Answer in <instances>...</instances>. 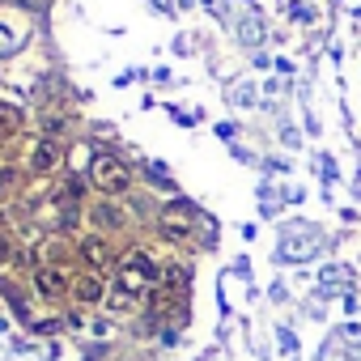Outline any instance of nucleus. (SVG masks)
I'll return each mask as SVG.
<instances>
[{
  "label": "nucleus",
  "mask_w": 361,
  "mask_h": 361,
  "mask_svg": "<svg viewBox=\"0 0 361 361\" xmlns=\"http://www.w3.org/2000/svg\"><path fill=\"white\" fill-rule=\"evenodd\" d=\"M192 221H196V209H192L188 200L166 204V209H161V217H157V226H161V234H166V238H188Z\"/></svg>",
  "instance_id": "nucleus-3"
},
{
  "label": "nucleus",
  "mask_w": 361,
  "mask_h": 361,
  "mask_svg": "<svg viewBox=\"0 0 361 361\" xmlns=\"http://www.w3.org/2000/svg\"><path fill=\"white\" fill-rule=\"evenodd\" d=\"M60 166V145L47 136V140H39V149H35V157H30V170H39V174H51Z\"/></svg>",
  "instance_id": "nucleus-4"
},
{
  "label": "nucleus",
  "mask_w": 361,
  "mask_h": 361,
  "mask_svg": "<svg viewBox=\"0 0 361 361\" xmlns=\"http://www.w3.org/2000/svg\"><path fill=\"white\" fill-rule=\"evenodd\" d=\"M13 47H18V39H9V30H0V56L13 51Z\"/></svg>",
  "instance_id": "nucleus-12"
},
{
  "label": "nucleus",
  "mask_w": 361,
  "mask_h": 361,
  "mask_svg": "<svg viewBox=\"0 0 361 361\" xmlns=\"http://www.w3.org/2000/svg\"><path fill=\"white\" fill-rule=\"evenodd\" d=\"M9 255H13V243H9V238H5V234H0V264H5V259H9Z\"/></svg>",
  "instance_id": "nucleus-13"
},
{
  "label": "nucleus",
  "mask_w": 361,
  "mask_h": 361,
  "mask_svg": "<svg viewBox=\"0 0 361 361\" xmlns=\"http://www.w3.org/2000/svg\"><path fill=\"white\" fill-rule=\"evenodd\" d=\"M35 285H39V289L47 293V298L64 293V276H60V272H47V268H43V272H35Z\"/></svg>",
  "instance_id": "nucleus-7"
},
{
  "label": "nucleus",
  "mask_w": 361,
  "mask_h": 361,
  "mask_svg": "<svg viewBox=\"0 0 361 361\" xmlns=\"http://www.w3.org/2000/svg\"><path fill=\"white\" fill-rule=\"evenodd\" d=\"M13 188H18V170H13V166H5V170H0V200H9V196H13Z\"/></svg>",
  "instance_id": "nucleus-9"
},
{
  "label": "nucleus",
  "mask_w": 361,
  "mask_h": 361,
  "mask_svg": "<svg viewBox=\"0 0 361 361\" xmlns=\"http://www.w3.org/2000/svg\"><path fill=\"white\" fill-rule=\"evenodd\" d=\"M94 183H98L106 196L123 192V188H128V166H123L119 157H111V153H98V157H94Z\"/></svg>",
  "instance_id": "nucleus-2"
},
{
  "label": "nucleus",
  "mask_w": 361,
  "mask_h": 361,
  "mask_svg": "<svg viewBox=\"0 0 361 361\" xmlns=\"http://www.w3.org/2000/svg\"><path fill=\"white\" fill-rule=\"evenodd\" d=\"M81 255H85V264H94V268H106V264H111V247H106L102 238H81Z\"/></svg>",
  "instance_id": "nucleus-5"
},
{
  "label": "nucleus",
  "mask_w": 361,
  "mask_h": 361,
  "mask_svg": "<svg viewBox=\"0 0 361 361\" xmlns=\"http://www.w3.org/2000/svg\"><path fill=\"white\" fill-rule=\"evenodd\" d=\"M153 281H161V272L149 264V255H145V251H132V255H128V264H123V272H119V289L140 293V289H149Z\"/></svg>",
  "instance_id": "nucleus-1"
},
{
  "label": "nucleus",
  "mask_w": 361,
  "mask_h": 361,
  "mask_svg": "<svg viewBox=\"0 0 361 361\" xmlns=\"http://www.w3.org/2000/svg\"><path fill=\"white\" fill-rule=\"evenodd\" d=\"M161 289H166V293H183V289H188V268H183V264H170V268L161 272Z\"/></svg>",
  "instance_id": "nucleus-6"
},
{
  "label": "nucleus",
  "mask_w": 361,
  "mask_h": 361,
  "mask_svg": "<svg viewBox=\"0 0 361 361\" xmlns=\"http://www.w3.org/2000/svg\"><path fill=\"white\" fill-rule=\"evenodd\" d=\"M77 298H81V302H98V298H102V281L85 272V276L77 281Z\"/></svg>",
  "instance_id": "nucleus-8"
},
{
  "label": "nucleus",
  "mask_w": 361,
  "mask_h": 361,
  "mask_svg": "<svg viewBox=\"0 0 361 361\" xmlns=\"http://www.w3.org/2000/svg\"><path fill=\"white\" fill-rule=\"evenodd\" d=\"M132 302H136V293H128V289L111 293V310H132Z\"/></svg>",
  "instance_id": "nucleus-10"
},
{
  "label": "nucleus",
  "mask_w": 361,
  "mask_h": 361,
  "mask_svg": "<svg viewBox=\"0 0 361 361\" xmlns=\"http://www.w3.org/2000/svg\"><path fill=\"white\" fill-rule=\"evenodd\" d=\"M98 221H102V226H119L123 217H119L115 209H106V204H102V209H98Z\"/></svg>",
  "instance_id": "nucleus-11"
}]
</instances>
